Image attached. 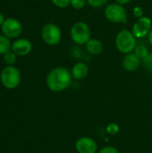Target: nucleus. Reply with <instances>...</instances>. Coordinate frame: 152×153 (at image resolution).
<instances>
[{"label": "nucleus", "instance_id": "f257e3e1", "mask_svg": "<svg viewBox=\"0 0 152 153\" xmlns=\"http://www.w3.org/2000/svg\"><path fill=\"white\" fill-rule=\"evenodd\" d=\"M71 71L63 66L52 69L46 78L47 88L54 92H62L66 91L73 83Z\"/></svg>", "mask_w": 152, "mask_h": 153}, {"label": "nucleus", "instance_id": "f03ea898", "mask_svg": "<svg viewBox=\"0 0 152 153\" xmlns=\"http://www.w3.org/2000/svg\"><path fill=\"white\" fill-rule=\"evenodd\" d=\"M116 47L119 52L123 54H129L134 51L137 44L136 38L132 31L128 30H120L116 37Z\"/></svg>", "mask_w": 152, "mask_h": 153}, {"label": "nucleus", "instance_id": "7ed1b4c3", "mask_svg": "<svg viewBox=\"0 0 152 153\" xmlns=\"http://www.w3.org/2000/svg\"><path fill=\"white\" fill-rule=\"evenodd\" d=\"M21 73L13 65L5 66L0 74V81L6 89H15L21 82Z\"/></svg>", "mask_w": 152, "mask_h": 153}, {"label": "nucleus", "instance_id": "20e7f679", "mask_svg": "<svg viewBox=\"0 0 152 153\" xmlns=\"http://www.w3.org/2000/svg\"><path fill=\"white\" fill-rule=\"evenodd\" d=\"M70 35L75 44L84 45L90 39V30L84 22H78L71 28Z\"/></svg>", "mask_w": 152, "mask_h": 153}, {"label": "nucleus", "instance_id": "39448f33", "mask_svg": "<svg viewBox=\"0 0 152 153\" xmlns=\"http://www.w3.org/2000/svg\"><path fill=\"white\" fill-rule=\"evenodd\" d=\"M40 36L45 44L48 46H56L61 40L62 32L56 24L47 23L42 27Z\"/></svg>", "mask_w": 152, "mask_h": 153}, {"label": "nucleus", "instance_id": "423d86ee", "mask_svg": "<svg viewBox=\"0 0 152 153\" xmlns=\"http://www.w3.org/2000/svg\"><path fill=\"white\" fill-rule=\"evenodd\" d=\"M105 17L113 23H126L127 12L122 4L117 3L110 4L105 8Z\"/></svg>", "mask_w": 152, "mask_h": 153}, {"label": "nucleus", "instance_id": "0eeeda50", "mask_svg": "<svg viewBox=\"0 0 152 153\" xmlns=\"http://www.w3.org/2000/svg\"><path fill=\"white\" fill-rule=\"evenodd\" d=\"M2 34L10 39H18L22 32V25L21 22L13 17L5 18L3 25L1 26Z\"/></svg>", "mask_w": 152, "mask_h": 153}, {"label": "nucleus", "instance_id": "6e6552de", "mask_svg": "<svg viewBox=\"0 0 152 153\" xmlns=\"http://www.w3.org/2000/svg\"><path fill=\"white\" fill-rule=\"evenodd\" d=\"M74 148L77 153L98 152V143L90 136H82L78 138L74 143Z\"/></svg>", "mask_w": 152, "mask_h": 153}, {"label": "nucleus", "instance_id": "1a4fd4ad", "mask_svg": "<svg viewBox=\"0 0 152 153\" xmlns=\"http://www.w3.org/2000/svg\"><path fill=\"white\" fill-rule=\"evenodd\" d=\"M151 19L148 16H142L137 20L133 26V34L137 39H142L151 32L152 29Z\"/></svg>", "mask_w": 152, "mask_h": 153}, {"label": "nucleus", "instance_id": "9d476101", "mask_svg": "<svg viewBox=\"0 0 152 153\" xmlns=\"http://www.w3.org/2000/svg\"><path fill=\"white\" fill-rule=\"evenodd\" d=\"M12 50L17 56H25L31 52L32 44L28 39L18 38L12 43Z\"/></svg>", "mask_w": 152, "mask_h": 153}, {"label": "nucleus", "instance_id": "9b49d317", "mask_svg": "<svg viewBox=\"0 0 152 153\" xmlns=\"http://www.w3.org/2000/svg\"><path fill=\"white\" fill-rule=\"evenodd\" d=\"M89 72H90V69H89L88 65L81 61L74 64L71 70L72 76L73 80H76V81H82L85 79L88 76Z\"/></svg>", "mask_w": 152, "mask_h": 153}, {"label": "nucleus", "instance_id": "f8f14e48", "mask_svg": "<svg viewBox=\"0 0 152 153\" xmlns=\"http://www.w3.org/2000/svg\"><path fill=\"white\" fill-rule=\"evenodd\" d=\"M122 65L125 71L134 72L139 68L141 65V59L134 53H129L125 56Z\"/></svg>", "mask_w": 152, "mask_h": 153}, {"label": "nucleus", "instance_id": "ddd939ff", "mask_svg": "<svg viewBox=\"0 0 152 153\" xmlns=\"http://www.w3.org/2000/svg\"><path fill=\"white\" fill-rule=\"evenodd\" d=\"M85 45L87 52L90 55L97 56L103 51V44L99 39H90Z\"/></svg>", "mask_w": 152, "mask_h": 153}, {"label": "nucleus", "instance_id": "4468645a", "mask_svg": "<svg viewBox=\"0 0 152 153\" xmlns=\"http://www.w3.org/2000/svg\"><path fill=\"white\" fill-rule=\"evenodd\" d=\"M11 39L3 34H0V55L4 56L8 51L12 50Z\"/></svg>", "mask_w": 152, "mask_h": 153}, {"label": "nucleus", "instance_id": "2eb2a0df", "mask_svg": "<svg viewBox=\"0 0 152 153\" xmlns=\"http://www.w3.org/2000/svg\"><path fill=\"white\" fill-rule=\"evenodd\" d=\"M140 59H144L148 55H149V49L148 48L143 45V44H140V45H137L135 49H134V52H133Z\"/></svg>", "mask_w": 152, "mask_h": 153}, {"label": "nucleus", "instance_id": "dca6fc26", "mask_svg": "<svg viewBox=\"0 0 152 153\" xmlns=\"http://www.w3.org/2000/svg\"><path fill=\"white\" fill-rule=\"evenodd\" d=\"M3 59L7 65H13L17 60V56L13 50H10L3 56Z\"/></svg>", "mask_w": 152, "mask_h": 153}, {"label": "nucleus", "instance_id": "f3484780", "mask_svg": "<svg viewBox=\"0 0 152 153\" xmlns=\"http://www.w3.org/2000/svg\"><path fill=\"white\" fill-rule=\"evenodd\" d=\"M120 127L116 123H110L106 127V133L109 135H116L119 133Z\"/></svg>", "mask_w": 152, "mask_h": 153}, {"label": "nucleus", "instance_id": "a211bd4d", "mask_svg": "<svg viewBox=\"0 0 152 153\" xmlns=\"http://www.w3.org/2000/svg\"><path fill=\"white\" fill-rule=\"evenodd\" d=\"M142 61H143L145 69L149 73L152 74V53H149V55L144 59H142Z\"/></svg>", "mask_w": 152, "mask_h": 153}, {"label": "nucleus", "instance_id": "6ab92c4d", "mask_svg": "<svg viewBox=\"0 0 152 153\" xmlns=\"http://www.w3.org/2000/svg\"><path fill=\"white\" fill-rule=\"evenodd\" d=\"M51 2L58 8H66L71 4V0H51Z\"/></svg>", "mask_w": 152, "mask_h": 153}, {"label": "nucleus", "instance_id": "aec40b11", "mask_svg": "<svg viewBox=\"0 0 152 153\" xmlns=\"http://www.w3.org/2000/svg\"><path fill=\"white\" fill-rule=\"evenodd\" d=\"M87 0H71V5L76 10L82 9L85 6Z\"/></svg>", "mask_w": 152, "mask_h": 153}, {"label": "nucleus", "instance_id": "412c9836", "mask_svg": "<svg viewBox=\"0 0 152 153\" xmlns=\"http://www.w3.org/2000/svg\"><path fill=\"white\" fill-rule=\"evenodd\" d=\"M107 2L108 0H87V3L94 8H99L105 5Z\"/></svg>", "mask_w": 152, "mask_h": 153}, {"label": "nucleus", "instance_id": "4be33fe9", "mask_svg": "<svg viewBox=\"0 0 152 153\" xmlns=\"http://www.w3.org/2000/svg\"><path fill=\"white\" fill-rule=\"evenodd\" d=\"M97 153H119V151L115 146L108 145V146H105L101 148L99 151H98Z\"/></svg>", "mask_w": 152, "mask_h": 153}, {"label": "nucleus", "instance_id": "5701e85b", "mask_svg": "<svg viewBox=\"0 0 152 153\" xmlns=\"http://www.w3.org/2000/svg\"><path fill=\"white\" fill-rule=\"evenodd\" d=\"M133 13V15H134L136 18H138V19L143 16V9H142L141 6H136V7H134Z\"/></svg>", "mask_w": 152, "mask_h": 153}, {"label": "nucleus", "instance_id": "b1692460", "mask_svg": "<svg viewBox=\"0 0 152 153\" xmlns=\"http://www.w3.org/2000/svg\"><path fill=\"white\" fill-rule=\"evenodd\" d=\"M130 1H131V0H116V2L117 4H122V5L128 4Z\"/></svg>", "mask_w": 152, "mask_h": 153}, {"label": "nucleus", "instance_id": "393cba45", "mask_svg": "<svg viewBox=\"0 0 152 153\" xmlns=\"http://www.w3.org/2000/svg\"><path fill=\"white\" fill-rule=\"evenodd\" d=\"M4 20H5V18H4V13H3L2 12H0V28H1V26L3 25V23H4Z\"/></svg>", "mask_w": 152, "mask_h": 153}, {"label": "nucleus", "instance_id": "a878e982", "mask_svg": "<svg viewBox=\"0 0 152 153\" xmlns=\"http://www.w3.org/2000/svg\"><path fill=\"white\" fill-rule=\"evenodd\" d=\"M148 39H149V43L151 44V46L152 47V30L148 35Z\"/></svg>", "mask_w": 152, "mask_h": 153}]
</instances>
